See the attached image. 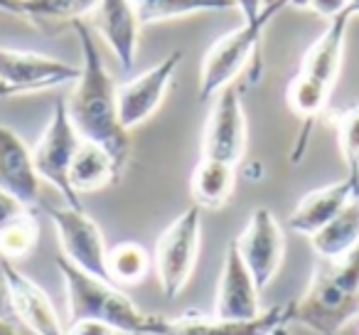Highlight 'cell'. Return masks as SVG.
<instances>
[{"instance_id": "cell-1", "label": "cell", "mask_w": 359, "mask_h": 335, "mask_svg": "<svg viewBox=\"0 0 359 335\" xmlns=\"http://www.w3.org/2000/svg\"><path fill=\"white\" fill-rule=\"evenodd\" d=\"M72 30L81 47V72L74 84V94L67 101L69 119L81 140L109 150L116 165L123 171L130 158V131L123 129L118 116V86L104 67L91 27L84 20H74Z\"/></svg>"}, {"instance_id": "cell-2", "label": "cell", "mask_w": 359, "mask_h": 335, "mask_svg": "<svg viewBox=\"0 0 359 335\" xmlns=\"http://www.w3.org/2000/svg\"><path fill=\"white\" fill-rule=\"evenodd\" d=\"M359 315V244L339 261L318 259L310 284L293 301L290 323L315 335H339Z\"/></svg>"}, {"instance_id": "cell-3", "label": "cell", "mask_w": 359, "mask_h": 335, "mask_svg": "<svg viewBox=\"0 0 359 335\" xmlns=\"http://www.w3.org/2000/svg\"><path fill=\"white\" fill-rule=\"evenodd\" d=\"M57 271L65 284L67 296V318L72 323L79 320H101L111 325L116 333L123 335H148L150 328V313L140 310L116 284L86 271L72 266L65 256H57Z\"/></svg>"}, {"instance_id": "cell-4", "label": "cell", "mask_w": 359, "mask_h": 335, "mask_svg": "<svg viewBox=\"0 0 359 335\" xmlns=\"http://www.w3.org/2000/svg\"><path fill=\"white\" fill-rule=\"evenodd\" d=\"M283 8H288V0H271V3H266V8L256 20L244 22L241 27L212 42L200 70V91L197 94H200L202 101H212L219 91L234 84V79L246 70L251 57L261 47V37H264L269 22Z\"/></svg>"}, {"instance_id": "cell-5", "label": "cell", "mask_w": 359, "mask_h": 335, "mask_svg": "<svg viewBox=\"0 0 359 335\" xmlns=\"http://www.w3.org/2000/svg\"><path fill=\"white\" fill-rule=\"evenodd\" d=\"M202 239V215L200 207H187L182 215H177L165 232L155 242V274L158 284L168 298H177L185 291L192 271L197 266Z\"/></svg>"}, {"instance_id": "cell-6", "label": "cell", "mask_w": 359, "mask_h": 335, "mask_svg": "<svg viewBox=\"0 0 359 335\" xmlns=\"http://www.w3.org/2000/svg\"><path fill=\"white\" fill-rule=\"evenodd\" d=\"M79 143L81 136L76 133L74 124H72L67 101H57L45 131H42L35 148H32V160H35L40 180L50 183L62 195L65 205L69 207H81L79 195L69 185V168Z\"/></svg>"}, {"instance_id": "cell-7", "label": "cell", "mask_w": 359, "mask_h": 335, "mask_svg": "<svg viewBox=\"0 0 359 335\" xmlns=\"http://www.w3.org/2000/svg\"><path fill=\"white\" fill-rule=\"evenodd\" d=\"M47 217L52 220L57 232V242L67 261L96 279L109 281L106 274V242L104 232L94 220L84 212V207H47Z\"/></svg>"}, {"instance_id": "cell-8", "label": "cell", "mask_w": 359, "mask_h": 335, "mask_svg": "<svg viewBox=\"0 0 359 335\" xmlns=\"http://www.w3.org/2000/svg\"><path fill=\"white\" fill-rule=\"evenodd\" d=\"M79 72V67L40 52L0 47V94L3 96L76 84Z\"/></svg>"}, {"instance_id": "cell-9", "label": "cell", "mask_w": 359, "mask_h": 335, "mask_svg": "<svg viewBox=\"0 0 359 335\" xmlns=\"http://www.w3.org/2000/svg\"><path fill=\"white\" fill-rule=\"evenodd\" d=\"M290 313H293V301L273 306L251 320H229L217 315L168 318V315L150 313L148 335H271L276 328L290 323Z\"/></svg>"}, {"instance_id": "cell-10", "label": "cell", "mask_w": 359, "mask_h": 335, "mask_svg": "<svg viewBox=\"0 0 359 335\" xmlns=\"http://www.w3.org/2000/svg\"><path fill=\"white\" fill-rule=\"evenodd\" d=\"M246 269L251 271L259 291L269 289L285 254V239L276 215L269 207H256L249 215L244 232L234 239Z\"/></svg>"}, {"instance_id": "cell-11", "label": "cell", "mask_w": 359, "mask_h": 335, "mask_svg": "<svg viewBox=\"0 0 359 335\" xmlns=\"http://www.w3.org/2000/svg\"><path fill=\"white\" fill-rule=\"evenodd\" d=\"M246 150V116L234 84L215 96L202 133V158L236 165Z\"/></svg>"}, {"instance_id": "cell-12", "label": "cell", "mask_w": 359, "mask_h": 335, "mask_svg": "<svg viewBox=\"0 0 359 335\" xmlns=\"http://www.w3.org/2000/svg\"><path fill=\"white\" fill-rule=\"evenodd\" d=\"M182 60H185V52L172 50L158 65H153L143 74L133 77V79H128L126 84L118 86V116L126 131L140 126L158 111V106L163 104L170 81H172L175 72L180 70Z\"/></svg>"}, {"instance_id": "cell-13", "label": "cell", "mask_w": 359, "mask_h": 335, "mask_svg": "<svg viewBox=\"0 0 359 335\" xmlns=\"http://www.w3.org/2000/svg\"><path fill=\"white\" fill-rule=\"evenodd\" d=\"M6 294L11 298L13 313L32 335H69L57 313L55 303L40 284L25 276L13 261L0 264Z\"/></svg>"}, {"instance_id": "cell-14", "label": "cell", "mask_w": 359, "mask_h": 335, "mask_svg": "<svg viewBox=\"0 0 359 335\" xmlns=\"http://www.w3.org/2000/svg\"><path fill=\"white\" fill-rule=\"evenodd\" d=\"M261 291L251 271L246 269L234 239L229 242L222 266L219 286H217L215 315L229 320H251L261 315Z\"/></svg>"}, {"instance_id": "cell-15", "label": "cell", "mask_w": 359, "mask_h": 335, "mask_svg": "<svg viewBox=\"0 0 359 335\" xmlns=\"http://www.w3.org/2000/svg\"><path fill=\"white\" fill-rule=\"evenodd\" d=\"M40 188L32 148L11 126L0 124V190L30 207L40 200Z\"/></svg>"}, {"instance_id": "cell-16", "label": "cell", "mask_w": 359, "mask_h": 335, "mask_svg": "<svg viewBox=\"0 0 359 335\" xmlns=\"http://www.w3.org/2000/svg\"><path fill=\"white\" fill-rule=\"evenodd\" d=\"M94 27L116 55L121 70H133L140 37V20L133 0H99L94 8Z\"/></svg>"}, {"instance_id": "cell-17", "label": "cell", "mask_w": 359, "mask_h": 335, "mask_svg": "<svg viewBox=\"0 0 359 335\" xmlns=\"http://www.w3.org/2000/svg\"><path fill=\"white\" fill-rule=\"evenodd\" d=\"M352 200H359V183L349 180V178L313 190L290 212L288 227L298 235L313 237L325 225H330Z\"/></svg>"}, {"instance_id": "cell-18", "label": "cell", "mask_w": 359, "mask_h": 335, "mask_svg": "<svg viewBox=\"0 0 359 335\" xmlns=\"http://www.w3.org/2000/svg\"><path fill=\"white\" fill-rule=\"evenodd\" d=\"M349 13H342L334 20H330V25L325 27V32L308 47L303 62H300V74L310 77V79L320 81L325 86H334L342 70V57H344V45H347V30H349Z\"/></svg>"}, {"instance_id": "cell-19", "label": "cell", "mask_w": 359, "mask_h": 335, "mask_svg": "<svg viewBox=\"0 0 359 335\" xmlns=\"http://www.w3.org/2000/svg\"><path fill=\"white\" fill-rule=\"evenodd\" d=\"M121 176H123V171L116 165L109 150L89 143V140H81L69 168V185L76 195L104 190V188L114 185L116 180H121Z\"/></svg>"}, {"instance_id": "cell-20", "label": "cell", "mask_w": 359, "mask_h": 335, "mask_svg": "<svg viewBox=\"0 0 359 335\" xmlns=\"http://www.w3.org/2000/svg\"><path fill=\"white\" fill-rule=\"evenodd\" d=\"M236 188V165L202 158L190 178V195L195 205L205 210H219L229 202Z\"/></svg>"}, {"instance_id": "cell-21", "label": "cell", "mask_w": 359, "mask_h": 335, "mask_svg": "<svg viewBox=\"0 0 359 335\" xmlns=\"http://www.w3.org/2000/svg\"><path fill=\"white\" fill-rule=\"evenodd\" d=\"M359 244V200H352L330 225L310 237V247L318 259L339 261Z\"/></svg>"}, {"instance_id": "cell-22", "label": "cell", "mask_w": 359, "mask_h": 335, "mask_svg": "<svg viewBox=\"0 0 359 335\" xmlns=\"http://www.w3.org/2000/svg\"><path fill=\"white\" fill-rule=\"evenodd\" d=\"M140 25L187 18L195 13H217V11H236L234 0H133Z\"/></svg>"}, {"instance_id": "cell-23", "label": "cell", "mask_w": 359, "mask_h": 335, "mask_svg": "<svg viewBox=\"0 0 359 335\" xmlns=\"http://www.w3.org/2000/svg\"><path fill=\"white\" fill-rule=\"evenodd\" d=\"M153 256L138 242H121L106 254V274L116 286H133L145 279Z\"/></svg>"}, {"instance_id": "cell-24", "label": "cell", "mask_w": 359, "mask_h": 335, "mask_svg": "<svg viewBox=\"0 0 359 335\" xmlns=\"http://www.w3.org/2000/svg\"><path fill=\"white\" fill-rule=\"evenodd\" d=\"M330 96H332V86L320 84L300 72H295L293 79L288 81V89H285V101H288L290 111L303 121L318 119L327 109Z\"/></svg>"}, {"instance_id": "cell-25", "label": "cell", "mask_w": 359, "mask_h": 335, "mask_svg": "<svg viewBox=\"0 0 359 335\" xmlns=\"http://www.w3.org/2000/svg\"><path fill=\"white\" fill-rule=\"evenodd\" d=\"M37 239H40V225H37L35 215L30 210L22 217L0 232V256L3 261H18L25 259L35 251Z\"/></svg>"}, {"instance_id": "cell-26", "label": "cell", "mask_w": 359, "mask_h": 335, "mask_svg": "<svg viewBox=\"0 0 359 335\" xmlns=\"http://www.w3.org/2000/svg\"><path fill=\"white\" fill-rule=\"evenodd\" d=\"M337 145L347 165V178L359 183V104L337 116Z\"/></svg>"}, {"instance_id": "cell-27", "label": "cell", "mask_w": 359, "mask_h": 335, "mask_svg": "<svg viewBox=\"0 0 359 335\" xmlns=\"http://www.w3.org/2000/svg\"><path fill=\"white\" fill-rule=\"evenodd\" d=\"M99 0H30L32 20H81L94 13Z\"/></svg>"}, {"instance_id": "cell-28", "label": "cell", "mask_w": 359, "mask_h": 335, "mask_svg": "<svg viewBox=\"0 0 359 335\" xmlns=\"http://www.w3.org/2000/svg\"><path fill=\"white\" fill-rule=\"evenodd\" d=\"M27 212V205H22L20 200H15L13 195L0 190V232L6 230L11 222H15L18 217H22Z\"/></svg>"}, {"instance_id": "cell-29", "label": "cell", "mask_w": 359, "mask_h": 335, "mask_svg": "<svg viewBox=\"0 0 359 335\" xmlns=\"http://www.w3.org/2000/svg\"><path fill=\"white\" fill-rule=\"evenodd\" d=\"M310 11L320 13V15H325L327 20H334L337 15H342V13H347L349 8V0H310Z\"/></svg>"}, {"instance_id": "cell-30", "label": "cell", "mask_w": 359, "mask_h": 335, "mask_svg": "<svg viewBox=\"0 0 359 335\" xmlns=\"http://www.w3.org/2000/svg\"><path fill=\"white\" fill-rule=\"evenodd\" d=\"M69 335H118L111 325L101 323V320H79V323H72Z\"/></svg>"}, {"instance_id": "cell-31", "label": "cell", "mask_w": 359, "mask_h": 335, "mask_svg": "<svg viewBox=\"0 0 359 335\" xmlns=\"http://www.w3.org/2000/svg\"><path fill=\"white\" fill-rule=\"evenodd\" d=\"M0 13H8V15H15V18H27L32 20V6L30 0H0Z\"/></svg>"}, {"instance_id": "cell-32", "label": "cell", "mask_w": 359, "mask_h": 335, "mask_svg": "<svg viewBox=\"0 0 359 335\" xmlns=\"http://www.w3.org/2000/svg\"><path fill=\"white\" fill-rule=\"evenodd\" d=\"M234 6L244 15V22H251L261 15V11L266 8V0H234Z\"/></svg>"}, {"instance_id": "cell-33", "label": "cell", "mask_w": 359, "mask_h": 335, "mask_svg": "<svg viewBox=\"0 0 359 335\" xmlns=\"http://www.w3.org/2000/svg\"><path fill=\"white\" fill-rule=\"evenodd\" d=\"M0 335H18V330L13 328V323H8V320L0 318Z\"/></svg>"}, {"instance_id": "cell-34", "label": "cell", "mask_w": 359, "mask_h": 335, "mask_svg": "<svg viewBox=\"0 0 359 335\" xmlns=\"http://www.w3.org/2000/svg\"><path fill=\"white\" fill-rule=\"evenodd\" d=\"M347 13H349V18H359V0H349V8H347Z\"/></svg>"}, {"instance_id": "cell-35", "label": "cell", "mask_w": 359, "mask_h": 335, "mask_svg": "<svg viewBox=\"0 0 359 335\" xmlns=\"http://www.w3.org/2000/svg\"><path fill=\"white\" fill-rule=\"evenodd\" d=\"M288 6H295V8H308L310 0H288Z\"/></svg>"}, {"instance_id": "cell-36", "label": "cell", "mask_w": 359, "mask_h": 335, "mask_svg": "<svg viewBox=\"0 0 359 335\" xmlns=\"http://www.w3.org/2000/svg\"><path fill=\"white\" fill-rule=\"evenodd\" d=\"M271 335H288V328H285V325H280V328H276Z\"/></svg>"}, {"instance_id": "cell-37", "label": "cell", "mask_w": 359, "mask_h": 335, "mask_svg": "<svg viewBox=\"0 0 359 335\" xmlns=\"http://www.w3.org/2000/svg\"><path fill=\"white\" fill-rule=\"evenodd\" d=\"M0 99H3V94H0Z\"/></svg>"}]
</instances>
